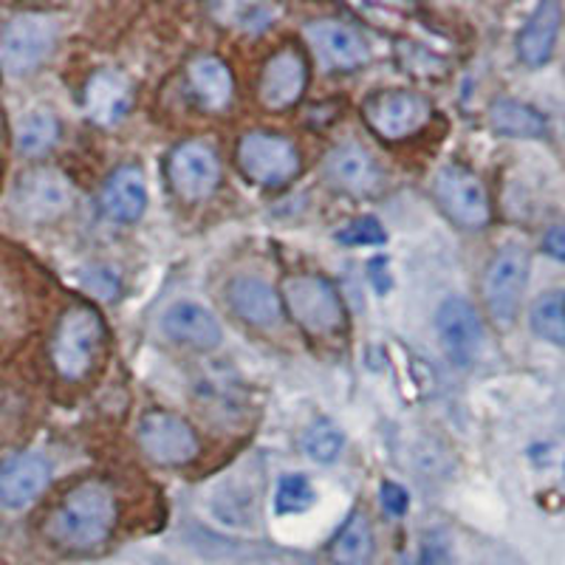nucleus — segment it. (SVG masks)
<instances>
[{"instance_id": "2f4dec72", "label": "nucleus", "mask_w": 565, "mask_h": 565, "mask_svg": "<svg viewBox=\"0 0 565 565\" xmlns=\"http://www.w3.org/2000/svg\"><path fill=\"white\" fill-rule=\"evenodd\" d=\"M543 246H546L548 255L565 264V224L552 226V230L546 232V238H543Z\"/></svg>"}, {"instance_id": "412c9836", "label": "nucleus", "mask_w": 565, "mask_h": 565, "mask_svg": "<svg viewBox=\"0 0 565 565\" xmlns=\"http://www.w3.org/2000/svg\"><path fill=\"white\" fill-rule=\"evenodd\" d=\"M559 23H563V9L554 0L540 3L526 20V26L518 34V57L529 65V68H540L546 65L554 54V45L559 38Z\"/></svg>"}, {"instance_id": "2eb2a0df", "label": "nucleus", "mask_w": 565, "mask_h": 565, "mask_svg": "<svg viewBox=\"0 0 565 565\" xmlns=\"http://www.w3.org/2000/svg\"><path fill=\"white\" fill-rule=\"evenodd\" d=\"M306 38L322 65L334 71H356L371 57L365 38L342 20H315L306 26Z\"/></svg>"}, {"instance_id": "393cba45", "label": "nucleus", "mask_w": 565, "mask_h": 565, "mask_svg": "<svg viewBox=\"0 0 565 565\" xmlns=\"http://www.w3.org/2000/svg\"><path fill=\"white\" fill-rule=\"evenodd\" d=\"M257 492L246 481H230L212 498V512L218 514L226 526H249L255 521Z\"/></svg>"}, {"instance_id": "a211bd4d", "label": "nucleus", "mask_w": 565, "mask_h": 565, "mask_svg": "<svg viewBox=\"0 0 565 565\" xmlns=\"http://www.w3.org/2000/svg\"><path fill=\"white\" fill-rule=\"evenodd\" d=\"M232 311L255 328H275L282 320L280 295L260 277H235L226 289Z\"/></svg>"}, {"instance_id": "ddd939ff", "label": "nucleus", "mask_w": 565, "mask_h": 565, "mask_svg": "<svg viewBox=\"0 0 565 565\" xmlns=\"http://www.w3.org/2000/svg\"><path fill=\"white\" fill-rule=\"evenodd\" d=\"M436 331L441 348L458 367H469L483 345V322L476 306L463 297H447L438 306Z\"/></svg>"}, {"instance_id": "a878e982", "label": "nucleus", "mask_w": 565, "mask_h": 565, "mask_svg": "<svg viewBox=\"0 0 565 565\" xmlns=\"http://www.w3.org/2000/svg\"><path fill=\"white\" fill-rule=\"evenodd\" d=\"M532 331L552 345H565V291H546L534 300Z\"/></svg>"}, {"instance_id": "f8f14e48", "label": "nucleus", "mask_w": 565, "mask_h": 565, "mask_svg": "<svg viewBox=\"0 0 565 565\" xmlns=\"http://www.w3.org/2000/svg\"><path fill=\"white\" fill-rule=\"evenodd\" d=\"M74 204V186L60 170L38 168L29 170L14 190V206L26 221L45 224L71 210Z\"/></svg>"}, {"instance_id": "4be33fe9", "label": "nucleus", "mask_w": 565, "mask_h": 565, "mask_svg": "<svg viewBox=\"0 0 565 565\" xmlns=\"http://www.w3.org/2000/svg\"><path fill=\"white\" fill-rule=\"evenodd\" d=\"M130 108V88L125 79L116 74H105L99 71L97 77H90L88 88H85V110L97 125H114L119 122Z\"/></svg>"}, {"instance_id": "b1692460", "label": "nucleus", "mask_w": 565, "mask_h": 565, "mask_svg": "<svg viewBox=\"0 0 565 565\" xmlns=\"http://www.w3.org/2000/svg\"><path fill=\"white\" fill-rule=\"evenodd\" d=\"M373 552L371 521L362 512H353L345 526L337 532V537L328 546V557L334 565H362L367 563Z\"/></svg>"}, {"instance_id": "f3484780", "label": "nucleus", "mask_w": 565, "mask_h": 565, "mask_svg": "<svg viewBox=\"0 0 565 565\" xmlns=\"http://www.w3.org/2000/svg\"><path fill=\"white\" fill-rule=\"evenodd\" d=\"M328 181L348 195H367L380 186V168L362 145H340L326 159Z\"/></svg>"}, {"instance_id": "473e14b6", "label": "nucleus", "mask_w": 565, "mask_h": 565, "mask_svg": "<svg viewBox=\"0 0 565 565\" xmlns=\"http://www.w3.org/2000/svg\"><path fill=\"white\" fill-rule=\"evenodd\" d=\"M416 565H441V563H436V559H433V557H427V554H422V559H418Z\"/></svg>"}, {"instance_id": "7c9ffc66", "label": "nucleus", "mask_w": 565, "mask_h": 565, "mask_svg": "<svg viewBox=\"0 0 565 565\" xmlns=\"http://www.w3.org/2000/svg\"><path fill=\"white\" fill-rule=\"evenodd\" d=\"M407 503H411V498L398 483H382V507H385L387 514H393V518L405 514Z\"/></svg>"}, {"instance_id": "7ed1b4c3", "label": "nucleus", "mask_w": 565, "mask_h": 565, "mask_svg": "<svg viewBox=\"0 0 565 565\" xmlns=\"http://www.w3.org/2000/svg\"><path fill=\"white\" fill-rule=\"evenodd\" d=\"M103 345L105 322L99 311L90 306H74L60 317L52 342V362L63 380L79 382L94 371Z\"/></svg>"}, {"instance_id": "bb28decb", "label": "nucleus", "mask_w": 565, "mask_h": 565, "mask_svg": "<svg viewBox=\"0 0 565 565\" xmlns=\"http://www.w3.org/2000/svg\"><path fill=\"white\" fill-rule=\"evenodd\" d=\"M60 125L49 110H32L18 128V148L29 156H40L54 148Z\"/></svg>"}, {"instance_id": "1a4fd4ad", "label": "nucleus", "mask_w": 565, "mask_h": 565, "mask_svg": "<svg viewBox=\"0 0 565 565\" xmlns=\"http://www.w3.org/2000/svg\"><path fill=\"white\" fill-rule=\"evenodd\" d=\"M139 447L153 463L184 467L199 456V436L179 413L150 411L139 422Z\"/></svg>"}, {"instance_id": "f257e3e1", "label": "nucleus", "mask_w": 565, "mask_h": 565, "mask_svg": "<svg viewBox=\"0 0 565 565\" xmlns=\"http://www.w3.org/2000/svg\"><path fill=\"white\" fill-rule=\"evenodd\" d=\"M116 494L105 481H85L65 494V501L52 512L45 523V534L52 543L68 552H94L108 543L114 534Z\"/></svg>"}, {"instance_id": "4468645a", "label": "nucleus", "mask_w": 565, "mask_h": 565, "mask_svg": "<svg viewBox=\"0 0 565 565\" xmlns=\"http://www.w3.org/2000/svg\"><path fill=\"white\" fill-rule=\"evenodd\" d=\"M52 483V467L38 452H18L0 463V507L23 512Z\"/></svg>"}, {"instance_id": "6e6552de", "label": "nucleus", "mask_w": 565, "mask_h": 565, "mask_svg": "<svg viewBox=\"0 0 565 565\" xmlns=\"http://www.w3.org/2000/svg\"><path fill=\"white\" fill-rule=\"evenodd\" d=\"M362 116L376 136L387 141H402L430 122L433 105L416 90H382L362 105Z\"/></svg>"}, {"instance_id": "423d86ee", "label": "nucleus", "mask_w": 565, "mask_h": 565, "mask_svg": "<svg viewBox=\"0 0 565 565\" xmlns=\"http://www.w3.org/2000/svg\"><path fill=\"white\" fill-rule=\"evenodd\" d=\"M529 252L523 246H503L494 252L483 271V300L498 326H512L521 311L523 295L529 286Z\"/></svg>"}, {"instance_id": "5701e85b", "label": "nucleus", "mask_w": 565, "mask_h": 565, "mask_svg": "<svg viewBox=\"0 0 565 565\" xmlns=\"http://www.w3.org/2000/svg\"><path fill=\"white\" fill-rule=\"evenodd\" d=\"M489 125L498 136L507 139H540L546 136L548 122L546 116L540 114L532 105L521 103V99H494L489 108Z\"/></svg>"}, {"instance_id": "39448f33", "label": "nucleus", "mask_w": 565, "mask_h": 565, "mask_svg": "<svg viewBox=\"0 0 565 565\" xmlns=\"http://www.w3.org/2000/svg\"><path fill=\"white\" fill-rule=\"evenodd\" d=\"M433 195L456 226L478 232L492 221V204L483 181L463 164H444L433 179Z\"/></svg>"}, {"instance_id": "9b49d317", "label": "nucleus", "mask_w": 565, "mask_h": 565, "mask_svg": "<svg viewBox=\"0 0 565 565\" xmlns=\"http://www.w3.org/2000/svg\"><path fill=\"white\" fill-rule=\"evenodd\" d=\"M309 83V63L306 54L295 45H286L266 60L260 79H257V99L271 114L295 108L302 99V90Z\"/></svg>"}, {"instance_id": "dca6fc26", "label": "nucleus", "mask_w": 565, "mask_h": 565, "mask_svg": "<svg viewBox=\"0 0 565 565\" xmlns=\"http://www.w3.org/2000/svg\"><path fill=\"white\" fill-rule=\"evenodd\" d=\"M161 328L170 340L195 348V351H212L224 340V331H221V322L215 320V315L190 300L173 302L161 317Z\"/></svg>"}, {"instance_id": "cd10ccee", "label": "nucleus", "mask_w": 565, "mask_h": 565, "mask_svg": "<svg viewBox=\"0 0 565 565\" xmlns=\"http://www.w3.org/2000/svg\"><path fill=\"white\" fill-rule=\"evenodd\" d=\"M342 444H345V436L337 430V424H331L328 418H317L315 424L306 427L302 433V450L306 456L315 458L320 463H331L340 458Z\"/></svg>"}, {"instance_id": "c756f323", "label": "nucleus", "mask_w": 565, "mask_h": 565, "mask_svg": "<svg viewBox=\"0 0 565 565\" xmlns=\"http://www.w3.org/2000/svg\"><path fill=\"white\" fill-rule=\"evenodd\" d=\"M385 238L387 235L382 230V224L376 218H371V215L351 221V224L337 232V241L345 246H382Z\"/></svg>"}, {"instance_id": "aec40b11", "label": "nucleus", "mask_w": 565, "mask_h": 565, "mask_svg": "<svg viewBox=\"0 0 565 565\" xmlns=\"http://www.w3.org/2000/svg\"><path fill=\"white\" fill-rule=\"evenodd\" d=\"M148 210L145 175L134 164H125L108 175L103 186V212L116 224H134Z\"/></svg>"}, {"instance_id": "20e7f679", "label": "nucleus", "mask_w": 565, "mask_h": 565, "mask_svg": "<svg viewBox=\"0 0 565 565\" xmlns=\"http://www.w3.org/2000/svg\"><path fill=\"white\" fill-rule=\"evenodd\" d=\"M235 161L246 181L264 190H280L300 175L302 159L295 141L271 130H249L241 136Z\"/></svg>"}, {"instance_id": "0eeeda50", "label": "nucleus", "mask_w": 565, "mask_h": 565, "mask_svg": "<svg viewBox=\"0 0 565 565\" xmlns=\"http://www.w3.org/2000/svg\"><path fill=\"white\" fill-rule=\"evenodd\" d=\"M57 23L45 14H18L0 32V68L9 77H23L38 68L54 49Z\"/></svg>"}, {"instance_id": "f03ea898", "label": "nucleus", "mask_w": 565, "mask_h": 565, "mask_svg": "<svg viewBox=\"0 0 565 565\" xmlns=\"http://www.w3.org/2000/svg\"><path fill=\"white\" fill-rule=\"evenodd\" d=\"M280 302L309 337H337L345 331L348 311L340 291L317 275H291L280 286Z\"/></svg>"}, {"instance_id": "c85d7f7f", "label": "nucleus", "mask_w": 565, "mask_h": 565, "mask_svg": "<svg viewBox=\"0 0 565 565\" xmlns=\"http://www.w3.org/2000/svg\"><path fill=\"white\" fill-rule=\"evenodd\" d=\"M311 503H315V487H311L309 478L300 476V472H291V476L280 478L275 498L277 514L306 512Z\"/></svg>"}, {"instance_id": "6ab92c4d", "label": "nucleus", "mask_w": 565, "mask_h": 565, "mask_svg": "<svg viewBox=\"0 0 565 565\" xmlns=\"http://www.w3.org/2000/svg\"><path fill=\"white\" fill-rule=\"evenodd\" d=\"M186 85L193 90L195 103L210 114H221L230 108L235 97V83H232V71L215 54H201L193 63L186 65Z\"/></svg>"}, {"instance_id": "9d476101", "label": "nucleus", "mask_w": 565, "mask_h": 565, "mask_svg": "<svg viewBox=\"0 0 565 565\" xmlns=\"http://www.w3.org/2000/svg\"><path fill=\"white\" fill-rule=\"evenodd\" d=\"M168 181L179 199H210L221 184V161L215 148L201 139H186L175 145L168 156Z\"/></svg>"}]
</instances>
